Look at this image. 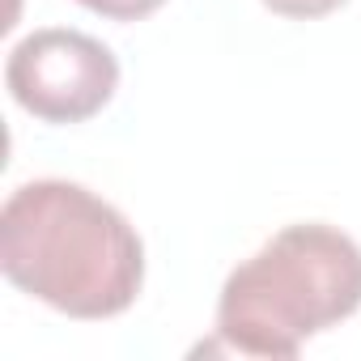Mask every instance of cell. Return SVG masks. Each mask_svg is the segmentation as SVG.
<instances>
[{
  "label": "cell",
  "mask_w": 361,
  "mask_h": 361,
  "mask_svg": "<svg viewBox=\"0 0 361 361\" xmlns=\"http://www.w3.org/2000/svg\"><path fill=\"white\" fill-rule=\"evenodd\" d=\"M264 5L281 18H293V22H314V18H327L336 13L340 5H348V0H264Z\"/></svg>",
  "instance_id": "obj_5"
},
{
  "label": "cell",
  "mask_w": 361,
  "mask_h": 361,
  "mask_svg": "<svg viewBox=\"0 0 361 361\" xmlns=\"http://www.w3.org/2000/svg\"><path fill=\"white\" fill-rule=\"evenodd\" d=\"M0 272L68 319H115L145 285V243L90 188L35 178L0 209Z\"/></svg>",
  "instance_id": "obj_1"
},
{
  "label": "cell",
  "mask_w": 361,
  "mask_h": 361,
  "mask_svg": "<svg viewBox=\"0 0 361 361\" xmlns=\"http://www.w3.org/2000/svg\"><path fill=\"white\" fill-rule=\"evenodd\" d=\"M13 102L43 123H85L119 90V60L106 43L81 30H35L5 64Z\"/></svg>",
  "instance_id": "obj_3"
},
{
  "label": "cell",
  "mask_w": 361,
  "mask_h": 361,
  "mask_svg": "<svg viewBox=\"0 0 361 361\" xmlns=\"http://www.w3.org/2000/svg\"><path fill=\"white\" fill-rule=\"evenodd\" d=\"M357 310L361 247L327 221H298L226 276L217 302V348L289 361L310 336Z\"/></svg>",
  "instance_id": "obj_2"
},
{
  "label": "cell",
  "mask_w": 361,
  "mask_h": 361,
  "mask_svg": "<svg viewBox=\"0 0 361 361\" xmlns=\"http://www.w3.org/2000/svg\"><path fill=\"white\" fill-rule=\"evenodd\" d=\"M81 9L106 18V22H145L149 13H157L166 0H77Z\"/></svg>",
  "instance_id": "obj_4"
}]
</instances>
